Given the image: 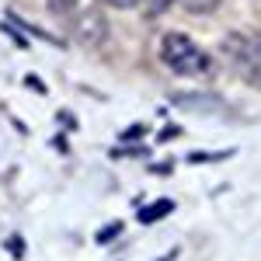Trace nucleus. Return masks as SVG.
<instances>
[{
    "label": "nucleus",
    "instance_id": "nucleus-1",
    "mask_svg": "<svg viewBox=\"0 0 261 261\" xmlns=\"http://www.w3.org/2000/svg\"><path fill=\"white\" fill-rule=\"evenodd\" d=\"M161 60L178 77H209V70H213L205 49H199L195 42L188 39V35H181V32H167L161 39Z\"/></svg>",
    "mask_w": 261,
    "mask_h": 261
},
{
    "label": "nucleus",
    "instance_id": "nucleus-2",
    "mask_svg": "<svg viewBox=\"0 0 261 261\" xmlns=\"http://www.w3.org/2000/svg\"><path fill=\"white\" fill-rule=\"evenodd\" d=\"M223 53H230V60L244 81L261 87V32L258 35H233L230 42H223Z\"/></svg>",
    "mask_w": 261,
    "mask_h": 261
},
{
    "label": "nucleus",
    "instance_id": "nucleus-3",
    "mask_svg": "<svg viewBox=\"0 0 261 261\" xmlns=\"http://www.w3.org/2000/svg\"><path fill=\"white\" fill-rule=\"evenodd\" d=\"M105 35H108V24H105V18H101L98 11H81L73 18V42L77 45L94 49V45L105 42Z\"/></svg>",
    "mask_w": 261,
    "mask_h": 261
},
{
    "label": "nucleus",
    "instance_id": "nucleus-4",
    "mask_svg": "<svg viewBox=\"0 0 261 261\" xmlns=\"http://www.w3.org/2000/svg\"><path fill=\"white\" fill-rule=\"evenodd\" d=\"M167 213H174V202L171 199H157V202H150V205H143L140 223H157V220H164Z\"/></svg>",
    "mask_w": 261,
    "mask_h": 261
},
{
    "label": "nucleus",
    "instance_id": "nucleus-5",
    "mask_svg": "<svg viewBox=\"0 0 261 261\" xmlns=\"http://www.w3.org/2000/svg\"><path fill=\"white\" fill-rule=\"evenodd\" d=\"M185 7H188L192 14H209V11L220 7V0H185Z\"/></svg>",
    "mask_w": 261,
    "mask_h": 261
},
{
    "label": "nucleus",
    "instance_id": "nucleus-6",
    "mask_svg": "<svg viewBox=\"0 0 261 261\" xmlns=\"http://www.w3.org/2000/svg\"><path fill=\"white\" fill-rule=\"evenodd\" d=\"M233 150H220V153H188V164H213V161H223L230 157Z\"/></svg>",
    "mask_w": 261,
    "mask_h": 261
},
{
    "label": "nucleus",
    "instance_id": "nucleus-7",
    "mask_svg": "<svg viewBox=\"0 0 261 261\" xmlns=\"http://www.w3.org/2000/svg\"><path fill=\"white\" fill-rule=\"evenodd\" d=\"M119 230H122V223H119V220L108 223V226H101V230H98V244H108L112 237H115V233H119Z\"/></svg>",
    "mask_w": 261,
    "mask_h": 261
},
{
    "label": "nucleus",
    "instance_id": "nucleus-8",
    "mask_svg": "<svg viewBox=\"0 0 261 261\" xmlns=\"http://www.w3.org/2000/svg\"><path fill=\"white\" fill-rule=\"evenodd\" d=\"M140 136H146V125H129V129H125V133H122V140H125V143L140 140Z\"/></svg>",
    "mask_w": 261,
    "mask_h": 261
},
{
    "label": "nucleus",
    "instance_id": "nucleus-9",
    "mask_svg": "<svg viewBox=\"0 0 261 261\" xmlns=\"http://www.w3.org/2000/svg\"><path fill=\"white\" fill-rule=\"evenodd\" d=\"M171 4H174V0H146V11H150V14H161V11H167Z\"/></svg>",
    "mask_w": 261,
    "mask_h": 261
},
{
    "label": "nucleus",
    "instance_id": "nucleus-10",
    "mask_svg": "<svg viewBox=\"0 0 261 261\" xmlns=\"http://www.w3.org/2000/svg\"><path fill=\"white\" fill-rule=\"evenodd\" d=\"M101 4H108V7H119V11H125V7H136L140 0H101Z\"/></svg>",
    "mask_w": 261,
    "mask_h": 261
},
{
    "label": "nucleus",
    "instance_id": "nucleus-11",
    "mask_svg": "<svg viewBox=\"0 0 261 261\" xmlns=\"http://www.w3.org/2000/svg\"><path fill=\"white\" fill-rule=\"evenodd\" d=\"M7 247H11V254H14V258H21V251H24V247H21V237H11Z\"/></svg>",
    "mask_w": 261,
    "mask_h": 261
},
{
    "label": "nucleus",
    "instance_id": "nucleus-12",
    "mask_svg": "<svg viewBox=\"0 0 261 261\" xmlns=\"http://www.w3.org/2000/svg\"><path fill=\"white\" fill-rule=\"evenodd\" d=\"M174 136H181V129H178V125H167V129L161 133V140H164V143H167V140H174Z\"/></svg>",
    "mask_w": 261,
    "mask_h": 261
},
{
    "label": "nucleus",
    "instance_id": "nucleus-13",
    "mask_svg": "<svg viewBox=\"0 0 261 261\" xmlns=\"http://www.w3.org/2000/svg\"><path fill=\"white\" fill-rule=\"evenodd\" d=\"M70 4H73V0H53V11H66Z\"/></svg>",
    "mask_w": 261,
    "mask_h": 261
},
{
    "label": "nucleus",
    "instance_id": "nucleus-14",
    "mask_svg": "<svg viewBox=\"0 0 261 261\" xmlns=\"http://www.w3.org/2000/svg\"><path fill=\"white\" fill-rule=\"evenodd\" d=\"M157 261H171V258H157Z\"/></svg>",
    "mask_w": 261,
    "mask_h": 261
}]
</instances>
